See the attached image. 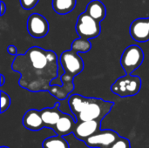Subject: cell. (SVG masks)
Listing matches in <instances>:
<instances>
[{"instance_id":"obj_19","label":"cell","mask_w":149,"mask_h":148,"mask_svg":"<svg viewBox=\"0 0 149 148\" xmlns=\"http://www.w3.org/2000/svg\"><path fill=\"white\" fill-rule=\"evenodd\" d=\"M108 148H131V145L127 139L120 137Z\"/></svg>"},{"instance_id":"obj_7","label":"cell","mask_w":149,"mask_h":148,"mask_svg":"<svg viewBox=\"0 0 149 148\" xmlns=\"http://www.w3.org/2000/svg\"><path fill=\"white\" fill-rule=\"evenodd\" d=\"M120 136L118 133L111 129L100 130L95 134L86 139L84 142L91 148H108Z\"/></svg>"},{"instance_id":"obj_14","label":"cell","mask_w":149,"mask_h":148,"mask_svg":"<svg viewBox=\"0 0 149 148\" xmlns=\"http://www.w3.org/2000/svg\"><path fill=\"white\" fill-rule=\"evenodd\" d=\"M86 12L99 22H101L107 16V8L101 0H93L88 3Z\"/></svg>"},{"instance_id":"obj_3","label":"cell","mask_w":149,"mask_h":148,"mask_svg":"<svg viewBox=\"0 0 149 148\" xmlns=\"http://www.w3.org/2000/svg\"><path fill=\"white\" fill-rule=\"evenodd\" d=\"M59 63L64 71V74L60 78L62 85H52L49 92L58 99L64 100L73 91V79L84 70V61L77 51L71 49L61 53Z\"/></svg>"},{"instance_id":"obj_20","label":"cell","mask_w":149,"mask_h":148,"mask_svg":"<svg viewBox=\"0 0 149 148\" xmlns=\"http://www.w3.org/2000/svg\"><path fill=\"white\" fill-rule=\"evenodd\" d=\"M19 2L24 10H31L38 4L39 0H19Z\"/></svg>"},{"instance_id":"obj_15","label":"cell","mask_w":149,"mask_h":148,"mask_svg":"<svg viewBox=\"0 0 149 148\" xmlns=\"http://www.w3.org/2000/svg\"><path fill=\"white\" fill-rule=\"evenodd\" d=\"M76 6V0H52V8L55 12L65 15L72 12Z\"/></svg>"},{"instance_id":"obj_18","label":"cell","mask_w":149,"mask_h":148,"mask_svg":"<svg viewBox=\"0 0 149 148\" xmlns=\"http://www.w3.org/2000/svg\"><path fill=\"white\" fill-rule=\"evenodd\" d=\"M0 100H1V113H3L5 111H7L10 106V96L4 92L3 91L0 92Z\"/></svg>"},{"instance_id":"obj_11","label":"cell","mask_w":149,"mask_h":148,"mask_svg":"<svg viewBox=\"0 0 149 148\" xmlns=\"http://www.w3.org/2000/svg\"><path fill=\"white\" fill-rule=\"evenodd\" d=\"M23 125L26 129L32 132H38L45 128L40 111L36 109L28 110L23 117Z\"/></svg>"},{"instance_id":"obj_1","label":"cell","mask_w":149,"mask_h":148,"mask_svg":"<svg viewBox=\"0 0 149 148\" xmlns=\"http://www.w3.org/2000/svg\"><path fill=\"white\" fill-rule=\"evenodd\" d=\"M59 58L51 50L32 46L24 54H17L11 69L20 74L19 85L31 92H49L58 77Z\"/></svg>"},{"instance_id":"obj_17","label":"cell","mask_w":149,"mask_h":148,"mask_svg":"<svg viewBox=\"0 0 149 148\" xmlns=\"http://www.w3.org/2000/svg\"><path fill=\"white\" fill-rule=\"evenodd\" d=\"M92 48V44L89 39H84L82 38H78L75 39L71 46V49L77 51L78 53H86L88 52Z\"/></svg>"},{"instance_id":"obj_16","label":"cell","mask_w":149,"mask_h":148,"mask_svg":"<svg viewBox=\"0 0 149 148\" xmlns=\"http://www.w3.org/2000/svg\"><path fill=\"white\" fill-rule=\"evenodd\" d=\"M43 148H70L64 136L57 135L45 139L42 144Z\"/></svg>"},{"instance_id":"obj_6","label":"cell","mask_w":149,"mask_h":148,"mask_svg":"<svg viewBox=\"0 0 149 148\" xmlns=\"http://www.w3.org/2000/svg\"><path fill=\"white\" fill-rule=\"evenodd\" d=\"M144 51L139 45L132 44L127 46L121 54L120 65L127 74H132L143 63Z\"/></svg>"},{"instance_id":"obj_13","label":"cell","mask_w":149,"mask_h":148,"mask_svg":"<svg viewBox=\"0 0 149 148\" xmlns=\"http://www.w3.org/2000/svg\"><path fill=\"white\" fill-rule=\"evenodd\" d=\"M59 102L56 103L53 107H46L42 110H40L41 116L45 124V128H53L56 123L58 121V120L61 118V116L64 114L59 110Z\"/></svg>"},{"instance_id":"obj_24","label":"cell","mask_w":149,"mask_h":148,"mask_svg":"<svg viewBox=\"0 0 149 148\" xmlns=\"http://www.w3.org/2000/svg\"><path fill=\"white\" fill-rule=\"evenodd\" d=\"M1 148H10V147H5V146H2V147H1Z\"/></svg>"},{"instance_id":"obj_9","label":"cell","mask_w":149,"mask_h":148,"mask_svg":"<svg viewBox=\"0 0 149 148\" xmlns=\"http://www.w3.org/2000/svg\"><path fill=\"white\" fill-rule=\"evenodd\" d=\"M131 38L140 43L149 41V17H139L132 22L129 28Z\"/></svg>"},{"instance_id":"obj_4","label":"cell","mask_w":149,"mask_h":148,"mask_svg":"<svg viewBox=\"0 0 149 148\" xmlns=\"http://www.w3.org/2000/svg\"><path fill=\"white\" fill-rule=\"evenodd\" d=\"M141 88V79L139 76L127 74L117 79L111 85V91L120 98L132 97L138 94Z\"/></svg>"},{"instance_id":"obj_23","label":"cell","mask_w":149,"mask_h":148,"mask_svg":"<svg viewBox=\"0 0 149 148\" xmlns=\"http://www.w3.org/2000/svg\"><path fill=\"white\" fill-rule=\"evenodd\" d=\"M0 80H1V82H0V86H3V85H4V82H5V79H4V76H3V74L0 75Z\"/></svg>"},{"instance_id":"obj_2","label":"cell","mask_w":149,"mask_h":148,"mask_svg":"<svg viewBox=\"0 0 149 148\" xmlns=\"http://www.w3.org/2000/svg\"><path fill=\"white\" fill-rule=\"evenodd\" d=\"M69 108L76 122L86 120H100L110 113L113 102L102 99L84 97L80 94H72L68 98Z\"/></svg>"},{"instance_id":"obj_12","label":"cell","mask_w":149,"mask_h":148,"mask_svg":"<svg viewBox=\"0 0 149 148\" xmlns=\"http://www.w3.org/2000/svg\"><path fill=\"white\" fill-rule=\"evenodd\" d=\"M76 126V120L73 116H70L67 113H64L58 121L56 123L52 130L57 135L67 136L70 133H73Z\"/></svg>"},{"instance_id":"obj_8","label":"cell","mask_w":149,"mask_h":148,"mask_svg":"<svg viewBox=\"0 0 149 148\" xmlns=\"http://www.w3.org/2000/svg\"><path fill=\"white\" fill-rule=\"evenodd\" d=\"M27 31L29 34L35 38H45L50 29V24L47 19L38 14V13H32L27 19Z\"/></svg>"},{"instance_id":"obj_5","label":"cell","mask_w":149,"mask_h":148,"mask_svg":"<svg viewBox=\"0 0 149 148\" xmlns=\"http://www.w3.org/2000/svg\"><path fill=\"white\" fill-rule=\"evenodd\" d=\"M75 30L79 38L93 39L100 36L101 31L100 22L92 17L87 12H82L77 20Z\"/></svg>"},{"instance_id":"obj_22","label":"cell","mask_w":149,"mask_h":148,"mask_svg":"<svg viewBox=\"0 0 149 148\" xmlns=\"http://www.w3.org/2000/svg\"><path fill=\"white\" fill-rule=\"evenodd\" d=\"M6 11V4L3 1H0V16H3Z\"/></svg>"},{"instance_id":"obj_21","label":"cell","mask_w":149,"mask_h":148,"mask_svg":"<svg viewBox=\"0 0 149 148\" xmlns=\"http://www.w3.org/2000/svg\"><path fill=\"white\" fill-rule=\"evenodd\" d=\"M7 51H8V53H9L10 55H11V56L16 57V56L17 55V47H16L15 45H13V44H10V45H9V46L7 47Z\"/></svg>"},{"instance_id":"obj_10","label":"cell","mask_w":149,"mask_h":148,"mask_svg":"<svg viewBox=\"0 0 149 148\" xmlns=\"http://www.w3.org/2000/svg\"><path fill=\"white\" fill-rule=\"evenodd\" d=\"M101 130L100 120H86L76 122L73 134L76 139L85 141L86 139Z\"/></svg>"}]
</instances>
